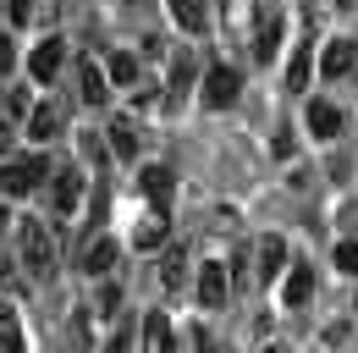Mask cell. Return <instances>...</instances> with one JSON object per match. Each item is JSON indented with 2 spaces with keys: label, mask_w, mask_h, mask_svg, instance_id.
Returning a JSON list of instances; mask_svg holds the SVG:
<instances>
[{
  "label": "cell",
  "mask_w": 358,
  "mask_h": 353,
  "mask_svg": "<svg viewBox=\"0 0 358 353\" xmlns=\"http://www.w3.org/2000/svg\"><path fill=\"white\" fill-rule=\"evenodd\" d=\"M17 260L28 265V276H34V282H50V276H55V243H50V226L45 221H22V226H17Z\"/></svg>",
  "instance_id": "obj_1"
},
{
  "label": "cell",
  "mask_w": 358,
  "mask_h": 353,
  "mask_svg": "<svg viewBox=\"0 0 358 353\" xmlns=\"http://www.w3.org/2000/svg\"><path fill=\"white\" fill-rule=\"evenodd\" d=\"M45 176H50V160H45V155L6 160V166H0V193H6V199H28V193H34Z\"/></svg>",
  "instance_id": "obj_2"
},
{
  "label": "cell",
  "mask_w": 358,
  "mask_h": 353,
  "mask_svg": "<svg viewBox=\"0 0 358 353\" xmlns=\"http://www.w3.org/2000/svg\"><path fill=\"white\" fill-rule=\"evenodd\" d=\"M83 199H89V176L78 166H55L50 172V205H55V216H78Z\"/></svg>",
  "instance_id": "obj_3"
},
{
  "label": "cell",
  "mask_w": 358,
  "mask_h": 353,
  "mask_svg": "<svg viewBox=\"0 0 358 353\" xmlns=\"http://www.w3.org/2000/svg\"><path fill=\"white\" fill-rule=\"evenodd\" d=\"M193 293H199V309H226V298H231V270L221 260H204L199 276H193Z\"/></svg>",
  "instance_id": "obj_4"
},
{
  "label": "cell",
  "mask_w": 358,
  "mask_h": 353,
  "mask_svg": "<svg viewBox=\"0 0 358 353\" xmlns=\"http://www.w3.org/2000/svg\"><path fill=\"white\" fill-rule=\"evenodd\" d=\"M143 353H182V337H177V326H171L166 309L143 314Z\"/></svg>",
  "instance_id": "obj_5"
},
{
  "label": "cell",
  "mask_w": 358,
  "mask_h": 353,
  "mask_svg": "<svg viewBox=\"0 0 358 353\" xmlns=\"http://www.w3.org/2000/svg\"><path fill=\"white\" fill-rule=\"evenodd\" d=\"M78 99L94 105V111L110 99V78H105V67H99L94 55H78Z\"/></svg>",
  "instance_id": "obj_6"
},
{
  "label": "cell",
  "mask_w": 358,
  "mask_h": 353,
  "mask_svg": "<svg viewBox=\"0 0 358 353\" xmlns=\"http://www.w3.org/2000/svg\"><path fill=\"white\" fill-rule=\"evenodd\" d=\"M61 67H66V44H61V39L34 44V55H28V78H34V83H55Z\"/></svg>",
  "instance_id": "obj_7"
},
{
  "label": "cell",
  "mask_w": 358,
  "mask_h": 353,
  "mask_svg": "<svg viewBox=\"0 0 358 353\" xmlns=\"http://www.w3.org/2000/svg\"><path fill=\"white\" fill-rule=\"evenodd\" d=\"M237 88H243V78L231 72V67H210L204 72V105H215V111H226V105H237Z\"/></svg>",
  "instance_id": "obj_8"
},
{
  "label": "cell",
  "mask_w": 358,
  "mask_h": 353,
  "mask_svg": "<svg viewBox=\"0 0 358 353\" xmlns=\"http://www.w3.org/2000/svg\"><path fill=\"white\" fill-rule=\"evenodd\" d=\"M116 254H122L116 237H89L83 254H78V270H83V276H110V270H116Z\"/></svg>",
  "instance_id": "obj_9"
},
{
  "label": "cell",
  "mask_w": 358,
  "mask_h": 353,
  "mask_svg": "<svg viewBox=\"0 0 358 353\" xmlns=\"http://www.w3.org/2000/svg\"><path fill=\"white\" fill-rule=\"evenodd\" d=\"M309 298H314V270L292 260L287 270H281V304H287V309H303Z\"/></svg>",
  "instance_id": "obj_10"
},
{
  "label": "cell",
  "mask_w": 358,
  "mask_h": 353,
  "mask_svg": "<svg viewBox=\"0 0 358 353\" xmlns=\"http://www.w3.org/2000/svg\"><path fill=\"white\" fill-rule=\"evenodd\" d=\"M353 67H358V44H353V39H331V44H325V55H320V72H325L331 83H336V78H348Z\"/></svg>",
  "instance_id": "obj_11"
},
{
  "label": "cell",
  "mask_w": 358,
  "mask_h": 353,
  "mask_svg": "<svg viewBox=\"0 0 358 353\" xmlns=\"http://www.w3.org/2000/svg\"><path fill=\"white\" fill-rule=\"evenodd\" d=\"M166 232H171V221H166V210H149V216L133 226V249L138 254H155L160 243H166Z\"/></svg>",
  "instance_id": "obj_12"
},
{
  "label": "cell",
  "mask_w": 358,
  "mask_h": 353,
  "mask_svg": "<svg viewBox=\"0 0 358 353\" xmlns=\"http://www.w3.org/2000/svg\"><path fill=\"white\" fill-rule=\"evenodd\" d=\"M28 138H34V144L61 138V105H34V111H28Z\"/></svg>",
  "instance_id": "obj_13"
},
{
  "label": "cell",
  "mask_w": 358,
  "mask_h": 353,
  "mask_svg": "<svg viewBox=\"0 0 358 353\" xmlns=\"http://www.w3.org/2000/svg\"><path fill=\"white\" fill-rule=\"evenodd\" d=\"M287 243L281 237H259V282H281V270H287Z\"/></svg>",
  "instance_id": "obj_14"
},
{
  "label": "cell",
  "mask_w": 358,
  "mask_h": 353,
  "mask_svg": "<svg viewBox=\"0 0 358 353\" xmlns=\"http://www.w3.org/2000/svg\"><path fill=\"white\" fill-rule=\"evenodd\" d=\"M275 50H281V17L265 11L259 17V34H254V61H275Z\"/></svg>",
  "instance_id": "obj_15"
},
{
  "label": "cell",
  "mask_w": 358,
  "mask_h": 353,
  "mask_svg": "<svg viewBox=\"0 0 358 353\" xmlns=\"http://www.w3.org/2000/svg\"><path fill=\"white\" fill-rule=\"evenodd\" d=\"M309 132L314 138H336V132H342V111H336L331 99H314L309 105Z\"/></svg>",
  "instance_id": "obj_16"
},
{
  "label": "cell",
  "mask_w": 358,
  "mask_h": 353,
  "mask_svg": "<svg viewBox=\"0 0 358 353\" xmlns=\"http://www.w3.org/2000/svg\"><path fill=\"white\" fill-rule=\"evenodd\" d=\"M105 149H110V155H122V160H133V155H138V127L127 122V116L105 127Z\"/></svg>",
  "instance_id": "obj_17"
},
{
  "label": "cell",
  "mask_w": 358,
  "mask_h": 353,
  "mask_svg": "<svg viewBox=\"0 0 358 353\" xmlns=\"http://www.w3.org/2000/svg\"><path fill=\"white\" fill-rule=\"evenodd\" d=\"M0 353H28L22 320H17V309H11V304H0Z\"/></svg>",
  "instance_id": "obj_18"
},
{
  "label": "cell",
  "mask_w": 358,
  "mask_h": 353,
  "mask_svg": "<svg viewBox=\"0 0 358 353\" xmlns=\"http://www.w3.org/2000/svg\"><path fill=\"white\" fill-rule=\"evenodd\" d=\"M171 17H177L187 34H204L210 28V6L204 0H171Z\"/></svg>",
  "instance_id": "obj_19"
},
{
  "label": "cell",
  "mask_w": 358,
  "mask_h": 353,
  "mask_svg": "<svg viewBox=\"0 0 358 353\" xmlns=\"http://www.w3.org/2000/svg\"><path fill=\"white\" fill-rule=\"evenodd\" d=\"M182 282H187V254H182V249H166V254H160V287H166V293H182Z\"/></svg>",
  "instance_id": "obj_20"
},
{
  "label": "cell",
  "mask_w": 358,
  "mask_h": 353,
  "mask_svg": "<svg viewBox=\"0 0 358 353\" xmlns=\"http://www.w3.org/2000/svg\"><path fill=\"white\" fill-rule=\"evenodd\" d=\"M138 188H143V193L166 210V193H171V166H143V172H138Z\"/></svg>",
  "instance_id": "obj_21"
},
{
  "label": "cell",
  "mask_w": 358,
  "mask_h": 353,
  "mask_svg": "<svg viewBox=\"0 0 358 353\" xmlns=\"http://www.w3.org/2000/svg\"><path fill=\"white\" fill-rule=\"evenodd\" d=\"M89 314H99V320H116V314H122V282L99 276V293H94V309H89Z\"/></svg>",
  "instance_id": "obj_22"
},
{
  "label": "cell",
  "mask_w": 358,
  "mask_h": 353,
  "mask_svg": "<svg viewBox=\"0 0 358 353\" xmlns=\"http://www.w3.org/2000/svg\"><path fill=\"white\" fill-rule=\"evenodd\" d=\"M314 72V44H292V61H287V88H309Z\"/></svg>",
  "instance_id": "obj_23"
},
{
  "label": "cell",
  "mask_w": 358,
  "mask_h": 353,
  "mask_svg": "<svg viewBox=\"0 0 358 353\" xmlns=\"http://www.w3.org/2000/svg\"><path fill=\"white\" fill-rule=\"evenodd\" d=\"M105 78H110V83H138V55L116 50V55L105 61Z\"/></svg>",
  "instance_id": "obj_24"
},
{
  "label": "cell",
  "mask_w": 358,
  "mask_h": 353,
  "mask_svg": "<svg viewBox=\"0 0 358 353\" xmlns=\"http://www.w3.org/2000/svg\"><path fill=\"white\" fill-rule=\"evenodd\" d=\"M187 88H193V61H187V55H177V61H171V99H182Z\"/></svg>",
  "instance_id": "obj_25"
},
{
  "label": "cell",
  "mask_w": 358,
  "mask_h": 353,
  "mask_svg": "<svg viewBox=\"0 0 358 353\" xmlns=\"http://www.w3.org/2000/svg\"><path fill=\"white\" fill-rule=\"evenodd\" d=\"M133 337H138L133 326H122V331H110V337H105V348H99V353H133Z\"/></svg>",
  "instance_id": "obj_26"
},
{
  "label": "cell",
  "mask_w": 358,
  "mask_h": 353,
  "mask_svg": "<svg viewBox=\"0 0 358 353\" xmlns=\"http://www.w3.org/2000/svg\"><path fill=\"white\" fill-rule=\"evenodd\" d=\"M336 270H342V276H358V243H336Z\"/></svg>",
  "instance_id": "obj_27"
},
{
  "label": "cell",
  "mask_w": 358,
  "mask_h": 353,
  "mask_svg": "<svg viewBox=\"0 0 358 353\" xmlns=\"http://www.w3.org/2000/svg\"><path fill=\"white\" fill-rule=\"evenodd\" d=\"M66 331H72V342H89V309H78V314L66 320Z\"/></svg>",
  "instance_id": "obj_28"
},
{
  "label": "cell",
  "mask_w": 358,
  "mask_h": 353,
  "mask_svg": "<svg viewBox=\"0 0 358 353\" xmlns=\"http://www.w3.org/2000/svg\"><path fill=\"white\" fill-rule=\"evenodd\" d=\"M6 111H11V116H28L34 105H28V94H22V88H11V94H6Z\"/></svg>",
  "instance_id": "obj_29"
},
{
  "label": "cell",
  "mask_w": 358,
  "mask_h": 353,
  "mask_svg": "<svg viewBox=\"0 0 358 353\" xmlns=\"http://www.w3.org/2000/svg\"><path fill=\"white\" fill-rule=\"evenodd\" d=\"M34 6H39V0H6V11H11V22H28V17H34Z\"/></svg>",
  "instance_id": "obj_30"
},
{
  "label": "cell",
  "mask_w": 358,
  "mask_h": 353,
  "mask_svg": "<svg viewBox=\"0 0 358 353\" xmlns=\"http://www.w3.org/2000/svg\"><path fill=\"white\" fill-rule=\"evenodd\" d=\"M11 61H17V39H11V34H6V28H0V72H6V67H11Z\"/></svg>",
  "instance_id": "obj_31"
},
{
  "label": "cell",
  "mask_w": 358,
  "mask_h": 353,
  "mask_svg": "<svg viewBox=\"0 0 358 353\" xmlns=\"http://www.w3.org/2000/svg\"><path fill=\"white\" fill-rule=\"evenodd\" d=\"M270 149H275V155H281V160H287V155H292V138H287V127L275 132V138H270Z\"/></svg>",
  "instance_id": "obj_32"
},
{
  "label": "cell",
  "mask_w": 358,
  "mask_h": 353,
  "mask_svg": "<svg viewBox=\"0 0 358 353\" xmlns=\"http://www.w3.org/2000/svg\"><path fill=\"white\" fill-rule=\"evenodd\" d=\"M187 348H193V353H215V342H210L204 331H193V337H187Z\"/></svg>",
  "instance_id": "obj_33"
},
{
  "label": "cell",
  "mask_w": 358,
  "mask_h": 353,
  "mask_svg": "<svg viewBox=\"0 0 358 353\" xmlns=\"http://www.w3.org/2000/svg\"><path fill=\"white\" fill-rule=\"evenodd\" d=\"M83 155H89V160H99V155H105V144H99L94 132H83Z\"/></svg>",
  "instance_id": "obj_34"
},
{
  "label": "cell",
  "mask_w": 358,
  "mask_h": 353,
  "mask_svg": "<svg viewBox=\"0 0 358 353\" xmlns=\"http://www.w3.org/2000/svg\"><path fill=\"white\" fill-rule=\"evenodd\" d=\"M11 149V122H0V155Z\"/></svg>",
  "instance_id": "obj_35"
},
{
  "label": "cell",
  "mask_w": 358,
  "mask_h": 353,
  "mask_svg": "<svg viewBox=\"0 0 358 353\" xmlns=\"http://www.w3.org/2000/svg\"><path fill=\"white\" fill-rule=\"evenodd\" d=\"M6 282H11V260L0 254V287H6Z\"/></svg>",
  "instance_id": "obj_36"
},
{
  "label": "cell",
  "mask_w": 358,
  "mask_h": 353,
  "mask_svg": "<svg viewBox=\"0 0 358 353\" xmlns=\"http://www.w3.org/2000/svg\"><path fill=\"white\" fill-rule=\"evenodd\" d=\"M259 353H292V348H281V342H270V348H259Z\"/></svg>",
  "instance_id": "obj_37"
},
{
  "label": "cell",
  "mask_w": 358,
  "mask_h": 353,
  "mask_svg": "<svg viewBox=\"0 0 358 353\" xmlns=\"http://www.w3.org/2000/svg\"><path fill=\"white\" fill-rule=\"evenodd\" d=\"M336 6H353V0H336Z\"/></svg>",
  "instance_id": "obj_38"
},
{
  "label": "cell",
  "mask_w": 358,
  "mask_h": 353,
  "mask_svg": "<svg viewBox=\"0 0 358 353\" xmlns=\"http://www.w3.org/2000/svg\"><path fill=\"white\" fill-rule=\"evenodd\" d=\"M0 226H6V210H0Z\"/></svg>",
  "instance_id": "obj_39"
},
{
  "label": "cell",
  "mask_w": 358,
  "mask_h": 353,
  "mask_svg": "<svg viewBox=\"0 0 358 353\" xmlns=\"http://www.w3.org/2000/svg\"><path fill=\"white\" fill-rule=\"evenodd\" d=\"M353 309H358V298H353Z\"/></svg>",
  "instance_id": "obj_40"
}]
</instances>
